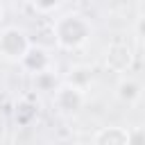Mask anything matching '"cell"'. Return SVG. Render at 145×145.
I'll return each mask as SVG.
<instances>
[{
  "instance_id": "1",
  "label": "cell",
  "mask_w": 145,
  "mask_h": 145,
  "mask_svg": "<svg viewBox=\"0 0 145 145\" xmlns=\"http://www.w3.org/2000/svg\"><path fill=\"white\" fill-rule=\"evenodd\" d=\"M52 36H54V43L59 50L77 52L91 41L93 25L84 14L68 11V14H61L52 20Z\"/></svg>"
},
{
  "instance_id": "2",
  "label": "cell",
  "mask_w": 145,
  "mask_h": 145,
  "mask_svg": "<svg viewBox=\"0 0 145 145\" xmlns=\"http://www.w3.org/2000/svg\"><path fill=\"white\" fill-rule=\"evenodd\" d=\"M52 104H54V109L61 116L72 118V116H77L84 109V104H86V91H82V88H77V86H72V84H68V82L61 79L59 86L52 91Z\"/></svg>"
},
{
  "instance_id": "3",
  "label": "cell",
  "mask_w": 145,
  "mask_h": 145,
  "mask_svg": "<svg viewBox=\"0 0 145 145\" xmlns=\"http://www.w3.org/2000/svg\"><path fill=\"white\" fill-rule=\"evenodd\" d=\"M32 45L29 36L18 27H2L0 29V59L7 63H20L27 48Z\"/></svg>"
},
{
  "instance_id": "4",
  "label": "cell",
  "mask_w": 145,
  "mask_h": 145,
  "mask_svg": "<svg viewBox=\"0 0 145 145\" xmlns=\"http://www.w3.org/2000/svg\"><path fill=\"white\" fill-rule=\"evenodd\" d=\"M131 61H134V52H131V48H129L127 43H122V41L111 43V45L106 48V52H104V66H106L109 70L118 72V75L129 72V70H131Z\"/></svg>"
},
{
  "instance_id": "5",
  "label": "cell",
  "mask_w": 145,
  "mask_h": 145,
  "mask_svg": "<svg viewBox=\"0 0 145 145\" xmlns=\"http://www.w3.org/2000/svg\"><path fill=\"white\" fill-rule=\"evenodd\" d=\"M140 97H143V84L136 77H129L127 72L120 75V79L116 84V100L127 106H134L140 102Z\"/></svg>"
},
{
  "instance_id": "6",
  "label": "cell",
  "mask_w": 145,
  "mask_h": 145,
  "mask_svg": "<svg viewBox=\"0 0 145 145\" xmlns=\"http://www.w3.org/2000/svg\"><path fill=\"white\" fill-rule=\"evenodd\" d=\"M23 70H27L29 75H36V72H41V70H48V68H52V57L48 54V50L45 48H39V45H29L27 48V52H25V57L20 59V63H18Z\"/></svg>"
},
{
  "instance_id": "7",
  "label": "cell",
  "mask_w": 145,
  "mask_h": 145,
  "mask_svg": "<svg viewBox=\"0 0 145 145\" xmlns=\"http://www.w3.org/2000/svg\"><path fill=\"white\" fill-rule=\"evenodd\" d=\"M95 145H129V127H102L93 134Z\"/></svg>"
},
{
  "instance_id": "8",
  "label": "cell",
  "mask_w": 145,
  "mask_h": 145,
  "mask_svg": "<svg viewBox=\"0 0 145 145\" xmlns=\"http://www.w3.org/2000/svg\"><path fill=\"white\" fill-rule=\"evenodd\" d=\"M93 77H95V72H93L91 66H86V63H75V66H70V70L66 72L63 82H68V84H72V86H77V88H82V91H88V86L93 84Z\"/></svg>"
},
{
  "instance_id": "9",
  "label": "cell",
  "mask_w": 145,
  "mask_h": 145,
  "mask_svg": "<svg viewBox=\"0 0 145 145\" xmlns=\"http://www.w3.org/2000/svg\"><path fill=\"white\" fill-rule=\"evenodd\" d=\"M36 113H39V106H36V104H32L29 100H20V102L16 104L14 118H16V122H18L20 127H29V125L34 122Z\"/></svg>"
},
{
  "instance_id": "10",
  "label": "cell",
  "mask_w": 145,
  "mask_h": 145,
  "mask_svg": "<svg viewBox=\"0 0 145 145\" xmlns=\"http://www.w3.org/2000/svg\"><path fill=\"white\" fill-rule=\"evenodd\" d=\"M34 77V88L36 91H45V93H52L57 86H59V77L54 75V70L52 68H48V70H41V72H36V75H32Z\"/></svg>"
},
{
  "instance_id": "11",
  "label": "cell",
  "mask_w": 145,
  "mask_h": 145,
  "mask_svg": "<svg viewBox=\"0 0 145 145\" xmlns=\"http://www.w3.org/2000/svg\"><path fill=\"white\" fill-rule=\"evenodd\" d=\"M29 2V7L36 11V14H41V16H52L61 5H63V0H27Z\"/></svg>"
},
{
  "instance_id": "12",
  "label": "cell",
  "mask_w": 145,
  "mask_h": 145,
  "mask_svg": "<svg viewBox=\"0 0 145 145\" xmlns=\"http://www.w3.org/2000/svg\"><path fill=\"white\" fill-rule=\"evenodd\" d=\"M5 23V7H2V2H0V25Z\"/></svg>"
}]
</instances>
